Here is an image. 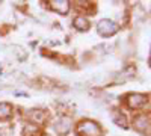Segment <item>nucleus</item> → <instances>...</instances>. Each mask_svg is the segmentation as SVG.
I'll list each match as a JSON object with an SVG mask.
<instances>
[{"label": "nucleus", "mask_w": 151, "mask_h": 136, "mask_svg": "<svg viewBox=\"0 0 151 136\" xmlns=\"http://www.w3.org/2000/svg\"><path fill=\"white\" fill-rule=\"evenodd\" d=\"M97 30L103 36H112L113 33L118 32V24L113 23L112 20H101L97 24Z\"/></svg>", "instance_id": "f257e3e1"}, {"label": "nucleus", "mask_w": 151, "mask_h": 136, "mask_svg": "<svg viewBox=\"0 0 151 136\" xmlns=\"http://www.w3.org/2000/svg\"><path fill=\"white\" fill-rule=\"evenodd\" d=\"M77 132L80 135H85V136H98L100 135V129L95 122L92 121H83L79 124L77 127Z\"/></svg>", "instance_id": "f03ea898"}, {"label": "nucleus", "mask_w": 151, "mask_h": 136, "mask_svg": "<svg viewBox=\"0 0 151 136\" xmlns=\"http://www.w3.org/2000/svg\"><path fill=\"white\" fill-rule=\"evenodd\" d=\"M55 129H56V132L60 133V135L68 133L70 129H71V118H68V117H62V118H59L58 122H56V126H55Z\"/></svg>", "instance_id": "7ed1b4c3"}, {"label": "nucleus", "mask_w": 151, "mask_h": 136, "mask_svg": "<svg viewBox=\"0 0 151 136\" xmlns=\"http://www.w3.org/2000/svg\"><path fill=\"white\" fill-rule=\"evenodd\" d=\"M147 103V95L144 94H132L129 95V106L136 109V107H142Z\"/></svg>", "instance_id": "20e7f679"}, {"label": "nucleus", "mask_w": 151, "mask_h": 136, "mask_svg": "<svg viewBox=\"0 0 151 136\" xmlns=\"http://www.w3.org/2000/svg\"><path fill=\"white\" fill-rule=\"evenodd\" d=\"M50 6L59 14H68L70 11V2L67 0H53V2H50Z\"/></svg>", "instance_id": "39448f33"}, {"label": "nucleus", "mask_w": 151, "mask_h": 136, "mask_svg": "<svg viewBox=\"0 0 151 136\" xmlns=\"http://www.w3.org/2000/svg\"><path fill=\"white\" fill-rule=\"evenodd\" d=\"M73 24H74V27L77 30H86L88 26H89V23H88V20L85 17H76Z\"/></svg>", "instance_id": "423d86ee"}, {"label": "nucleus", "mask_w": 151, "mask_h": 136, "mask_svg": "<svg viewBox=\"0 0 151 136\" xmlns=\"http://www.w3.org/2000/svg\"><path fill=\"white\" fill-rule=\"evenodd\" d=\"M12 114V107L8 103H0V119H5L9 118Z\"/></svg>", "instance_id": "0eeeda50"}, {"label": "nucleus", "mask_w": 151, "mask_h": 136, "mask_svg": "<svg viewBox=\"0 0 151 136\" xmlns=\"http://www.w3.org/2000/svg\"><path fill=\"white\" fill-rule=\"evenodd\" d=\"M134 127L139 129V130H145V129L148 127V118H145L144 115L137 117V118L134 119Z\"/></svg>", "instance_id": "6e6552de"}, {"label": "nucleus", "mask_w": 151, "mask_h": 136, "mask_svg": "<svg viewBox=\"0 0 151 136\" xmlns=\"http://www.w3.org/2000/svg\"><path fill=\"white\" fill-rule=\"evenodd\" d=\"M113 119H115V122H116L118 126H122L124 129L127 127V121H125V118H124L122 115H121V117H118V115L115 114V115H113Z\"/></svg>", "instance_id": "1a4fd4ad"}]
</instances>
